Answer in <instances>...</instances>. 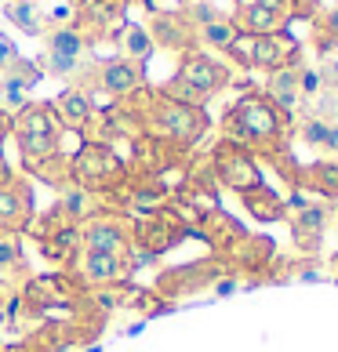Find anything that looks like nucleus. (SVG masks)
<instances>
[{"mask_svg":"<svg viewBox=\"0 0 338 352\" xmlns=\"http://www.w3.org/2000/svg\"><path fill=\"white\" fill-rule=\"evenodd\" d=\"M131 254H102V251H84L81 262H76V272H81L84 283H116V280H127L131 276Z\"/></svg>","mask_w":338,"mask_h":352,"instance_id":"9b49d317","label":"nucleus"},{"mask_svg":"<svg viewBox=\"0 0 338 352\" xmlns=\"http://www.w3.org/2000/svg\"><path fill=\"white\" fill-rule=\"evenodd\" d=\"M84 58V36L76 33V25H59L55 33L47 36V66L55 76H70L76 73Z\"/></svg>","mask_w":338,"mask_h":352,"instance_id":"f8f14e48","label":"nucleus"},{"mask_svg":"<svg viewBox=\"0 0 338 352\" xmlns=\"http://www.w3.org/2000/svg\"><path fill=\"white\" fill-rule=\"evenodd\" d=\"M146 109H142L138 124L142 131L157 142H171V146H193L207 131V113L197 106H182V102L160 95V91H142Z\"/></svg>","mask_w":338,"mask_h":352,"instance_id":"f03ea898","label":"nucleus"},{"mask_svg":"<svg viewBox=\"0 0 338 352\" xmlns=\"http://www.w3.org/2000/svg\"><path fill=\"white\" fill-rule=\"evenodd\" d=\"M298 186L320 192V197H338V164H313L298 175Z\"/></svg>","mask_w":338,"mask_h":352,"instance_id":"aec40b11","label":"nucleus"},{"mask_svg":"<svg viewBox=\"0 0 338 352\" xmlns=\"http://www.w3.org/2000/svg\"><path fill=\"white\" fill-rule=\"evenodd\" d=\"M8 19L19 25V30H25V33H33V36H41L44 33V22H41V15H36V8L33 4H11L8 8Z\"/></svg>","mask_w":338,"mask_h":352,"instance_id":"5701e85b","label":"nucleus"},{"mask_svg":"<svg viewBox=\"0 0 338 352\" xmlns=\"http://www.w3.org/2000/svg\"><path fill=\"white\" fill-rule=\"evenodd\" d=\"M11 135V116L8 113H0V146H4V138Z\"/></svg>","mask_w":338,"mask_h":352,"instance_id":"cd10ccee","label":"nucleus"},{"mask_svg":"<svg viewBox=\"0 0 338 352\" xmlns=\"http://www.w3.org/2000/svg\"><path fill=\"white\" fill-rule=\"evenodd\" d=\"M62 287H70L66 280L59 276H41L25 287V302H33L36 309H47V305H59V302H70L76 298V291H62Z\"/></svg>","mask_w":338,"mask_h":352,"instance_id":"f3484780","label":"nucleus"},{"mask_svg":"<svg viewBox=\"0 0 338 352\" xmlns=\"http://www.w3.org/2000/svg\"><path fill=\"white\" fill-rule=\"evenodd\" d=\"M19 258H22V247H19V236H15V232L0 236V269L19 265Z\"/></svg>","mask_w":338,"mask_h":352,"instance_id":"393cba45","label":"nucleus"},{"mask_svg":"<svg viewBox=\"0 0 338 352\" xmlns=\"http://www.w3.org/2000/svg\"><path fill=\"white\" fill-rule=\"evenodd\" d=\"M175 229L178 226H171V221H164V218L142 221V226H138V240H142V247H146V254H164L167 247L178 240Z\"/></svg>","mask_w":338,"mask_h":352,"instance_id":"a211bd4d","label":"nucleus"},{"mask_svg":"<svg viewBox=\"0 0 338 352\" xmlns=\"http://www.w3.org/2000/svg\"><path fill=\"white\" fill-rule=\"evenodd\" d=\"M127 15V0H84L81 8V33L84 44L87 41H106V36H116Z\"/></svg>","mask_w":338,"mask_h":352,"instance_id":"6e6552de","label":"nucleus"},{"mask_svg":"<svg viewBox=\"0 0 338 352\" xmlns=\"http://www.w3.org/2000/svg\"><path fill=\"white\" fill-rule=\"evenodd\" d=\"M328 106H331V113H328V116H331V120L338 124V91H335V95H331V102H328Z\"/></svg>","mask_w":338,"mask_h":352,"instance_id":"c85d7f7f","label":"nucleus"},{"mask_svg":"<svg viewBox=\"0 0 338 352\" xmlns=\"http://www.w3.org/2000/svg\"><path fill=\"white\" fill-rule=\"evenodd\" d=\"M324 76H328L331 84H338V58H328V66H324Z\"/></svg>","mask_w":338,"mask_h":352,"instance_id":"bb28decb","label":"nucleus"},{"mask_svg":"<svg viewBox=\"0 0 338 352\" xmlns=\"http://www.w3.org/2000/svg\"><path fill=\"white\" fill-rule=\"evenodd\" d=\"M8 175V167H4V153H0V178H4Z\"/></svg>","mask_w":338,"mask_h":352,"instance_id":"c756f323","label":"nucleus"},{"mask_svg":"<svg viewBox=\"0 0 338 352\" xmlns=\"http://www.w3.org/2000/svg\"><path fill=\"white\" fill-rule=\"evenodd\" d=\"M55 106V116L62 124V131H87V124L95 120V106H91V95L87 91H62L59 102H51Z\"/></svg>","mask_w":338,"mask_h":352,"instance_id":"4468645a","label":"nucleus"},{"mask_svg":"<svg viewBox=\"0 0 338 352\" xmlns=\"http://www.w3.org/2000/svg\"><path fill=\"white\" fill-rule=\"evenodd\" d=\"M215 171L237 192H251L255 186H262V175H258L251 153L244 146H233V142H222V146L215 149Z\"/></svg>","mask_w":338,"mask_h":352,"instance_id":"0eeeda50","label":"nucleus"},{"mask_svg":"<svg viewBox=\"0 0 338 352\" xmlns=\"http://www.w3.org/2000/svg\"><path fill=\"white\" fill-rule=\"evenodd\" d=\"M284 116L266 95H244L233 102V109L226 113V142H233V146H262L269 153H277L280 138H284Z\"/></svg>","mask_w":338,"mask_h":352,"instance_id":"f257e3e1","label":"nucleus"},{"mask_svg":"<svg viewBox=\"0 0 338 352\" xmlns=\"http://www.w3.org/2000/svg\"><path fill=\"white\" fill-rule=\"evenodd\" d=\"M237 36H240V30H237V25H233V19H226V15H218V19H211V22H200V25H197V41H200L204 47H215V51H229Z\"/></svg>","mask_w":338,"mask_h":352,"instance_id":"6ab92c4d","label":"nucleus"},{"mask_svg":"<svg viewBox=\"0 0 338 352\" xmlns=\"http://www.w3.org/2000/svg\"><path fill=\"white\" fill-rule=\"evenodd\" d=\"M116 44H120V58L135 62V66H142V62H149L153 47H157V41H153V33L146 30V25H135V22H124L120 33L113 36Z\"/></svg>","mask_w":338,"mask_h":352,"instance_id":"dca6fc26","label":"nucleus"},{"mask_svg":"<svg viewBox=\"0 0 338 352\" xmlns=\"http://www.w3.org/2000/svg\"><path fill=\"white\" fill-rule=\"evenodd\" d=\"M320 87H324V76L313 66H298V91H302V98H317Z\"/></svg>","mask_w":338,"mask_h":352,"instance_id":"b1692460","label":"nucleus"},{"mask_svg":"<svg viewBox=\"0 0 338 352\" xmlns=\"http://www.w3.org/2000/svg\"><path fill=\"white\" fill-rule=\"evenodd\" d=\"M266 98L277 106L284 116H291L298 113V106H302V91H298V62L295 66H284V69H277V73H269V84H266Z\"/></svg>","mask_w":338,"mask_h":352,"instance_id":"ddd939ff","label":"nucleus"},{"mask_svg":"<svg viewBox=\"0 0 338 352\" xmlns=\"http://www.w3.org/2000/svg\"><path fill=\"white\" fill-rule=\"evenodd\" d=\"M317 47L320 51H335L338 47V8H328L317 19Z\"/></svg>","mask_w":338,"mask_h":352,"instance_id":"4be33fe9","label":"nucleus"},{"mask_svg":"<svg viewBox=\"0 0 338 352\" xmlns=\"http://www.w3.org/2000/svg\"><path fill=\"white\" fill-rule=\"evenodd\" d=\"M81 243L84 251H102V254H131V232L116 218H95L81 226Z\"/></svg>","mask_w":338,"mask_h":352,"instance_id":"9d476101","label":"nucleus"},{"mask_svg":"<svg viewBox=\"0 0 338 352\" xmlns=\"http://www.w3.org/2000/svg\"><path fill=\"white\" fill-rule=\"evenodd\" d=\"M244 204H248V211L255 218H262V221H277V218L288 214L284 211V200H277L266 186H255L251 192H244Z\"/></svg>","mask_w":338,"mask_h":352,"instance_id":"412c9836","label":"nucleus"},{"mask_svg":"<svg viewBox=\"0 0 338 352\" xmlns=\"http://www.w3.org/2000/svg\"><path fill=\"white\" fill-rule=\"evenodd\" d=\"M15 58H19L15 44H11L8 36H0V73H4V69H8V66H11V62H15Z\"/></svg>","mask_w":338,"mask_h":352,"instance_id":"a878e982","label":"nucleus"},{"mask_svg":"<svg viewBox=\"0 0 338 352\" xmlns=\"http://www.w3.org/2000/svg\"><path fill=\"white\" fill-rule=\"evenodd\" d=\"M33 214V192L19 175H4L0 178V229L19 232L30 226Z\"/></svg>","mask_w":338,"mask_h":352,"instance_id":"1a4fd4ad","label":"nucleus"},{"mask_svg":"<svg viewBox=\"0 0 338 352\" xmlns=\"http://www.w3.org/2000/svg\"><path fill=\"white\" fill-rule=\"evenodd\" d=\"M98 84L106 87L109 95H116V98H127V95H135V91L142 87V69L135 66V62H127V58L102 62Z\"/></svg>","mask_w":338,"mask_h":352,"instance_id":"2eb2a0df","label":"nucleus"},{"mask_svg":"<svg viewBox=\"0 0 338 352\" xmlns=\"http://www.w3.org/2000/svg\"><path fill=\"white\" fill-rule=\"evenodd\" d=\"M59 131H62V124L51 102H30V106H22L11 116V135L19 138L22 156L30 167H41L59 156Z\"/></svg>","mask_w":338,"mask_h":352,"instance_id":"7ed1b4c3","label":"nucleus"},{"mask_svg":"<svg viewBox=\"0 0 338 352\" xmlns=\"http://www.w3.org/2000/svg\"><path fill=\"white\" fill-rule=\"evenodd\" d=\"M229 55L244 62V66L251 69H266V73H277L284 66H295L298 58V41L288 33H266V36H251V33H240L237 41H233Z\"/></svg>","mask_w":338,"mask_h":352,"instance_id":"423d86ee","label":"nucleus"},{"mask_svg":"<svg viewBox=\"0 0 338 352\" xmlns=\"http://www.w3.org/2000/svg\"><path fill=\"white\" fill-rule=\"evenodd\" d=\"M70 178L76 182V189H84V192H106L116 182H124V164H120V156L113 153V146L84 142L81 153H76L73 164H70Z\"/></svg>","mask_w":338,"mask_h":352,"instance_id":"39448f33","label":"nucleus"},{"mask_svg":"<svg viewBox=\"0 0 338 352\" xmlns=\"http://www.w3.org/2000/svg\"><path fill=\"white\" fill-rule=\"evenodd\" d=\"M229 84V69L222 62H215L211 55L204 51H186L182 55V66H178V76L167 87H160V95L182 102V106H197L204 109V102L218 95Z\"/></svg>","mask_w":338,"mask_h":352,"instance_id":"20e7f679","label":"nucleus"}]
</instances>
